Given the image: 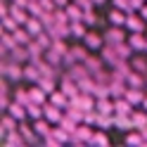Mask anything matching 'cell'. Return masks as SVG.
<instances>
[{
	"mask_svg": "<svg viewBox=\"0 0 147 147\" xmlns=\"http://www.w3.org/2000/svg\"><path fill=\"white\" fill-rule=\"evenodd\" d=\"M5 76H10V78H22V69H19V67H12V64L5 62Z\"/></svg>",
	"mask_w": 147,
	"mask_h": 147,
	"instance_id": "1",
	"label": "cell"
},
{
	"mask_svg": "<svg viewBox=\"0 0 147 147\" xmlns=\"http://www.w3.org/2000/svg\"><path fill=\"white\" fill-rule=\"evenodd\" d=\"M7 109H10V114L14 119H22L24 116V107H19V105H12V107H7Z\"/></svg>",
	"mask_w": 147,
	"mask_h": 147,
	"instance_id": "2",
	"label": "cell"
},
{
	"mask_svg": "<svg viewBox=\"0 0 147 147\" xmlns=\"http://www.w3.org/2000/svg\"><path fill=\"white\" fill-rule=\"evenodd\" d=\"M126 100H128V102H140L142 95L138 93V90H131V93H126Z\"/></svg>",
	"mask_w": 147,
	"mask_h": 147,
	"instance_id": "3",
	"label": "cell"
},
{
	"mask_svg": "<svg viewBox=\"0 0 147 147\" xmlns=\"http://www.w3.org/2000/svg\"><path fill=\"white\" fill-rule=\"evenodd\" d=\"M29 97L33 100V102H43V93L38 88H31V93H29Z\"/></svg>",
	"mask_w": 147,
	"mask_h": 147,
	"instance_id": "4",
	"label": "cell"
},
{
	"mask_svg": "<svg viewBox=\"0 0 147 147\" xmlns=\"http://www.w3.org/2000/svg\"><path fill=\"white\" fill-rule=\"evenodd\" d=\"M45 114H48V119H52V121H59V116H62L55 107H48V112H45Z\"/></svg>",
	"mask_w": 147,
	"mask_h": 147,
	"instance_id": "5",
	"label": "cell"
},
{
	"mask_svg": "<svg viewBox=\"0 0 147 147\" xmlns=\"http://www.w3.org/2000/svg\"><path fill=\"white\" fill-rule=\"evenodd\" d=\"M109 19H112V24H121L123 22V14L121 12H112V14H109Z\"/></svg>",
	"mask_w": 147,
	"mask_h": 147,
	"instance_id": "6",
	"label": "cell"
},
{
	"mask_svg": "<svg viewBox=\"0 0 147 147\" xmlns=\"http://www.w3.org/2000/svg\"><path fill=\"white\" fill-rule=\"evenodd\" d=\"M12 17H14V22H24V19H26V14H24L22 10H17V7L12 10Z\"/></svg>",
	"mask_w": 147,
	"mask_h": 147,
	"instance_id": "7",
	"label": "cell"
},
{
	"mask_svg": "<svg viewBox=\"0 0 147 147\" xmlns=\"http://www.w3.org/2000/svg\"><path fill=\"white\" fill-rule=\"evenodd\" d=\"M14 40H17V43H26V31H19V29H17V31H14Z\"/></svg>",
	"mask_w": 147,
	"mask_h": 147,
	"instance_id": "8",
	"label": "cell"
},
{
	"mask_svg": "<svg viewBox=\"0 0 147 147\" xmlns=\"http://www.w3.org/2000/svg\"><path fill=\"white\" fill-rule=\"evenodd\" d=\"M100 43H102V40H100V36H88V45H90V48H97Z\"/></svg>",
	"mask_w": 147,
	"mask_h": 147,
	"instance_id": "9",
	"label": "cell"
},
{
	"mask_svg": "<svg viewBox=\"0 0 147 147\" xmlns=\"http://www.w3.org/2000/svg\"><path fill=\"white\" fill-rule=\"evenodd\" d=\"M26 76L29 78H40V71H36V67H29L26 69Z\"/></svg>",
	"mask_w": 147,
	"mask_h": 147,
	"instance_id": "10",
	"label": "cell"
},
{
	"mask_svg": "<svg viewBox=\"0 0 147 147\" xmlns=\"http://www.w3.org/2000/svg\"><path fill=\"white\" fill-rule=\"evenodd\" d=\"M29 114H31V116H40V114H43V109H40V107H36V105H29Z\"/></svg>",
	"mask_w": 147,
	"mask_h": 147,
	"instance_id": "11",
	"label": "cell"
},
{
	"mask_svg": "<svg viewBox=\"0 0 147 147\" xmlns=\"http://www.w3.org/2000/svg\"><path fill=\"white\" fill-rule=\"evenodd\" d=\"M36 133H40V135H48V123H36Z\"/></svg>",
	"mask_w": 147,
	"mask_h": 147,
	"instance_id": "12",
	"label": "cell"
},
{
	"mask_svg": "<svg viewBox=\"0 0 147 147\" xmlns=\"http://www.w3.org/2000/svg\"><path fill=\"white\" fill-rule=\"evenodd\" d=\"M69 17L71 19H81V10L78 7H69Z\"/></svg>",
	"mask_w": 147,
	"mask_h": 147,
	"instance_id": "13",
	"label": "cell"
},
{
	"mask_svg": "<svg viewBox=\"0 0 147 147\" xmlns=\"http://www.w3.org/2000/svg\"><path fill=\"white\" fill-rule=\"evenodd\" d=\"M119 33H121V31H109V36H107V38L112 40V43H119V40H121V36H119Z\"/></svg>",
	"mask_w": 147,
	"mask_h": 147,
	"instance_id": "14",
	"label": "cell"
},
{
	"mask_svg": "<svg viewBox=\"0 0 147 147\" xmlns=\"http://www.w3.org/2000/svg\"><path fill=\"white\" fill-rule=\"evenodd\" d=\"M116 109H119V114H126L131 107H128V102H119V105H116Z\"/></svg>",
	"mask_w": 147,
	"mask_h": 147,
	"instance_id": "15",
	"label": "cell"
},
{
	"mask_svg": "<svg viewBox=\"0 0 147 147\" xmlns=\"http://www.w3.org/2000/svg\"><path fill=\"white\" fill-rule=\"evenodd\" d=\"M29 31H31V33L40 31V22H29Z\"/></svg>",
	"mask_w": 147,
	"mask_h": 147,
	"instance_id": "16",
	"label": "cell"
},
{
	"mask_svg": "<svg viewBox=\"0 0 147 147\" xmlns=\"http://www.w3.org/2000/svg\"><path fill=\"white\" fill-rule=\"evenodd\" d=\"M12 52H14V59H24V57H26V55H24V50H22V48H14Z\"/></svg>",
	"mask_w": 147,
	"mask_h": 147,
	"instance_id": "17",
	"label": "cell"
},
{
	"mask_svg": "<svg viewBox=\"0 0 147 147\" xmlns=\"http://www.w3.org/2000/svg\"><path fill=\"white\" fill-rule=\"evenodd\" d=\"M128 26H131V29H140V22H138V19H128Z\"/></svg>",
	"mask_w": 147,
	"mask_h": 147,
	"instance_id": "18",
	"label": "cell"
},
{
	"mask_svg": "<svg viewBox=\"0 0 147 147\" xmlns=\"http://www.w3.org/2000/svg\"><path fill=\"white\" fill-rule=\"evenodd\" d=\"M52 102H55V105H64V97L55 93V95H52Z\"/></svg>",
	"mask_w": 147,
	"mask_h": 147,
	"instance_id": "19",
	"label": "cell"
},
{
	"mask_svg": "<svg viewBox=\"0 0 147 147\" xmlns=\"http://www.w3.org/2000/svg\"><path fill=\"white\" fill-rule=\"evenodd\" d=\"M100 112L107 114V112H112V109H109V105H107V102H102V105H100Z\"/></svg>",
	"mask_w": 147,
	"mask_h": 147,
	"instance_id": "20",
	"label": "cell"
},
{
	"mask_svg": "<svg viewBox=\"0 0 147 147\" xmlns=\"http://www.w3.org/2000/svg\"><path fill=\"white\" fill-rule=\"evenodd\" d=\"M131 43H133V45H135V48H142V38H138V36H135V38H133V40H131Z\"/></svg>",
	"mask_w": 147,
	"mask_h": 147,
	"instance_id": "21",
	"label": "cell"
},
{
	"mask_svg": "<svg viewBox=\"0 0 147 147\" xmlns=\"http://www.w3.org/2000/svg\"><path fill=\"white\" fill-rule=\"evenodd\" d=\"M64 93H67V95H74V86L67 83V86H64Z\"/></svg>",
	"mask_w": 147,
	"mask_h": 147,
	"instance_id": "22",
	"label": "cell"
},
{
	"mask_svg": "<svg viewBox=\"0 0 147 147\" xmlns=\"http://www.w3.org/2000/svg\"><path fill=\"white\" fill-rule=\"evenodd\" d=\"M71 31H74V36H83V29H81V26H74Z\"/></svg>",
	"mask_w": 147,
	"mask_h": 147,
	"instance_id": "23",
	"label": "cell"
},
{
	"mask_svg": "<svg viewBox=\"0 0 147 147\" xmlns=\"http://www.w3.org/2000/svg\"><path fill=\"white\" fill-rule=\"evenodd\" d=\"M128 142H131V145L133 142H140V138H138V135H128Z\"/></svg>",
	"mask_w": 147,
	"mask_h": 147,
	"instance_id": "24",
	"label": "cell"
},
{
	"mask_svg": "<svg viewBox=\"0 0 147 147\" xmlns=\"http://www.w3.org/2000/svg\"><path fill=\"white\" fill-rule=\"evenodd\" d=\"M128 81H131L133 86H140V78H138V76H131V78H128Z\"/></svg>",
	"mask_w": 147,
	"mask_h": 147,
	"instance_id": "25",
	"label": "cell"
},
{
	"mask_svg": "<svg viewBox=\"0 0 147 147\" xmlns=\"http://www.w3.org/2000/svg\"><path fill=\"white\" fill-rule=\"evenodd\" d=\"M142 135H145V140H147V128H142Z\"/></svg>",
	"mask_w": 147,
	"mask_h": 147,
	"instance_id": "26",
	"label": "cell"
},
{
	"mask_svg": "<svg viewBox=\"0 0 147 147\" xmlns=\"http://www.w3.org/2000/svg\"><path fill=\"white\" fill-rule=\"evenodd\" d=\"M55 3H57V5H62V3H64V0H55Z\"/></svg>",
	"mask_w": 147,
	"mask_h": 147,
	"instance_id": "27",
	"label": "cell"
},
{
	"mask_svg": "<svg viewBox=\"0 0 147 147\" xmlns=\"http://www.w3.org/2000/svg\"><path fill=\"white\" fill-rule=\"evenodd\" d=\"M93 3H102V0H93Z\"/></svg>",
	"mask_w": 147,
	"mask_h": 147,
	"instance_id": "28",
	"label": "cell"
},
{
	"mask_svg": "<svg viewBox=\"0 0 147 147\" xmlns=\"http://www.w3.org/2000/svg\"><path fill=\"white\" fill-rule=\"evenodd\" d=\"M145 107H147V97H145Z\"/></svg>",
	"mask_w": 147,
	"mask_h": 147,
	"instance_id": "29",
	"label": "cell"
},
{
	"mask_svg": "<svg viewBox=\"0 0 147 147\" xmlns=\"http://www.w3.org/2000/svg\"><path fill=\"white\" fill-rule=\"evenodd\" d=\"M142 14H145V17H147V10H145V12H142Z\"/></svg>",
	"mask_w": 147,
	"mask_h": 147,
	"instance_id": "30",
	"label": "cell"
}]
</instances>
